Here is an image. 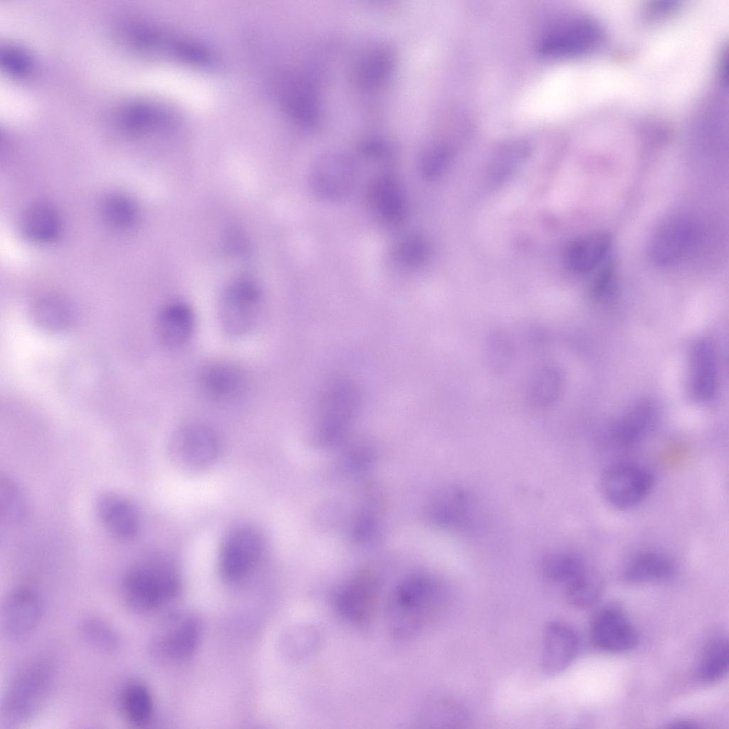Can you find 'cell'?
I'll list each match as a JSON object with an SVG mask.
<instances>
[{"label": "cell", "instance_id": "38", "mask_svg": "<svg viewBox=\"0 0 729 729\" xmlns=\"http://www.w3.org/2000/svg\"><path fill=\"white\" fill-rule=\"evenodd\" d=\"M450 153L443 145L432 144L426 147L419 158V170L426 179L439 178L445 171L449 162Z\"/></svg>", "mask_w": 729, "mask_h": 729}, {"label": "cell", "instance_id": "4", "mask_svg": "<svg viewBox=\"0 0 729 729\" xmlns=\"http://www.w3.org/2000/svg\"><path fill=\"white\" fill-rule=\"evenodd\" d=\"M201 631V622L195 615L183 612L169 614L151 638L150 654L165 664L187 661L198 648Z\"/></svg>", "mask_w": 729, "mask_h": 729}, {"label": "cell", "instance_id": "13", "mask_svg": "<svg viewBox=\"0 0 729 729\" xmlns=\"http://www.w3.org/2000/svg\"><path fill=\"white\" fill-rule=\"evenodd\" d=\"M696 236V228L690 218L673 216L664 221L653 236L651 257L657 265L675 264L689 252Z\"/></svg>", "mask_w": 729, "mask_h": 729}, {"label": "cell", "instance_id": "1", "mask_svg": "<svg viewBox=\"0 0 729 729\" xmlns=\"http://www.w3.org/2000/svg\"><path fill=\"white\" fill-rule=\"evenodd\" d=\"M180 589L178 571L163 560L145 561L132 566L124 574L120 585L124 604L138 614L161 609L179 595Z\"/></svg>", "mask_w": 729, "mask_h": 729}, {"label": "cell", "instance_id": "2", "mask_svg": "<svg viewBox=\"0 0 729 729\" xmlns=\"http://www.w3.org/2000/svg\"><path fill=\"white\" fill-rule=\"evenodd\" d=\"M436 582L424 575H414L394 589L387 607L390 631L397 638L420 632L435 614L441 601Z\"/></svg>", "mask_w": 729, "mask_h": 729}, {"label": "cell", "instance_id": "21", "mask_svg": "<svg viewBox=\"0 0 729 729\" xmlns=\"http://www.w3.org/2000/svg\"><path fill=\"white\" fill-rule=\"evenodd\" d=\"M357 395L347 383L332 385L327 391L320 413V433L322 439H333L340 435L356 411Z\"/></svg>", "mask_w": 729, "mask_h": 729}, {"label": "cell", "instance_id": "28", "mask_svg": "<svg viewBox=\"0 0 729 729\" xmlns=\"http://www.w3.org/2000/svg\"><path fill=\"white\" fill-rule=\"evenodd\" d=\"M656 410L649 402L633 406L615 424L612 437L622 446H629L641 441L653 429L656 421Z\"/></svg>", "mask_w": 729, "mask_h": 729}, {"label": "cell", "instance_id": "24", "mask_svg": "<svg viewBox=\"0 0 729 729\" xmlns=\"http://www.w3.org/2000/svg\"><path fill=\"white\" fill-rule=\"evenodd\" d=\"M195 316L185 303L174 302L165 305L156 319L157 336L163 345L178 347L185 344L192 335Z\"/></svg>", "mask_w": 729, "mask_h": 729}, {"label": "cell", "instance_id": "10", "mask_svg": "<svg viewBox=\"0 0 729 729\" xmlns=\"http://www.w3.org/2000/svg\"><path fill=\"white\" fill-rule=\"evenodd\" d=\"M589 636L595 647L612 654L627 651L638 641L634 626L617 604H606L594 612L589 622Z\"/></svg>", "mask_w": 729, "mask_h": 729}, {"label": "cell", "instance_id": "33", "mask_svg": "<svg viewBox=\"0 0 729 729\" xmlns=\"http://www.w3.org/2000/svg\"><path fill=\"white\" fill-rule=\"evenodd\" d=\"M31 318L34 324L49 331L66 328L72 320L68 306L59 299L46 298L38 300L31 308Z\"/></svg>", "mask_w": 729, "mask_h": 729}, {"label": "cell", "instance_id": "35", "mask_svg": "<svg viewBox=\"0 0 729 729\" xmlns=\"http://www.w3.org/2000/svg\"><path fill=\"white\" fill-rule=\"evenodd\" d=\"M429 246L422 236L409 234L399 239L394 245L392 257L396 264L407 269L423 265L429 257Z\"/></svg>", "mask_w": 729, "mask_h": 729}, {"label": "cell", "instance_id": "16", "mask_svg": "<svg viewBox=\"0 0 729 729\" xmlns=\"http://www.w3.org/2000/svg\"><path fill=\"white\" fill-rule=\"evenodd\" d=\"M579 640L576 631L561 622H550L543 631L542 668L549 676L565 671L577 654Z\"/></svg>", "mask_w": 729, "mask_h": 729}, {"label": "cell", "instance_id": "17", "mask_svg": "<svg viewBox=\"0 0 729 729\" xmlns=\"http://www.w3.org/2000/svg\"><path fill=\"white\" fill-rule=\"evenodd\" d=\"M281 100L290 117L299 125L313 129L322 117V107L317 90L307 79L289 76L285 79Z\"/></svg>", "mask_w": 729, "mask_h": 729}, {"label": "cell", "instance_id": "19", "mask_svg": "<svg viewBox=\"0 0 729 729\" xmlns=\"http://www.w3.org/2000/svg\"><path fill=\"white\" fill-rule=\"evenodd\" d=\"M95 511L103 527L116 538L131 540L138 533L139 513L125 496L112 492L101 494L96 500Z\"/></svg>", "mask_w": 729, "mask_h": 729}, {"label": "cell", "instance_id": "29", "mask_svg": "<svg viewBox=\"0 0 729 729\" xmlns=\"http://www.w3.org/2000/svg\"><path fill=\"white\" fill-rule=\"evenodd\" d=\"M21 226L27 239L34 243H45L58 236L61 221L57 211L51 205L37 203L25 211Z\"/></svg>", "mask_w": 729, "mask_h": 729}, {"label": "cell", "instance_id": "22", "mask_svg": "<svg viewBox=\"0 0 729 729\" xmlns=\"http://www.w3.org/2000/svg\"><path fill=\"white\" fill-rule=\"evenodd\" d=\"M718 384V363L715 349L710 341L701 340L691 351L689 387L694 399L710 400Z\"/></svg>", "mask_w": 729, "mask_h": 729}, {"label": "cell", "instance_id": "39", "mask_svg": "<svg viewBox=\"0 0 729 729\" xmlns=\"http://www.w3.org/2000/svg\"><path fill=\"white\" fill-rule=\"evenodd\" d=\"M361 155L372 162L387 164L392 159L390 145L380 139H369L362 143L360 147Z\"/></svg>", "mask_w": 729, "mask_h": 729}, {"label": "cell", "instance_id": "31", "mask_svg": "<svg viewBox=\"0 0 729 729\" xmlns=\"http://www.w3.org/2000/svg\"><path fill=\"white\" fill-rule=\"evenodd\" d=\"M729 665L728 641L718 638L704 649L696 670L697 679L704 684L719 682L726 675Z\"/></svg>", "mask_w": 729, "mask_h": 729}, {"label": "cell", "instance_id": "37", "mask_svg": "<svg viewBox=\"0 0 729 729\" xmlns=\"http://www.w3.org/2000/svg\"><path fill=\"white\" fill-rule=\"evenodd\" d=\"M26 500L21 488L12 481H1V515L6 522L19 523L26 514Z\"/></svg>", "mask_w": 729, "mask_h": 729}, {"label": "cell", "instance_id": "32", "mask_svg": "<svg viewBox=\"0 0 729 729\" xmlns=\"http://www.w3.org/2000/svg\"><path fill=\"white\" fill-rule=\"evenodd\" d=\"M601 575L589 567L573 582L565 587V597L573 607L579 609L594 605L603 591Z\"/></svg>", "mask_w": 729, "mask_h": 729}, {"label": "cell", "instance_id": "14", "mask_svg": "<svg viewBox=\"0 0 729 729\" xmlns=\"http://www.w3.org/2000/svg\"><path fill=\"white\" fill-rule=\"evenodd\" d=\"M198 387L204 397L220 404L232 403L244 394L246 373L238 366L215 362L204 366L197 377Z\"/></svg>", "mask_w": 729, "mask_h": 729}, {"label": "cell", "instance_id": "5", "mask_svg": "<svg viewBox=\"0 0 729 729\" xmlns=\"http://www.w3.org/2000/svg\"><path fill=\"white\" fill-rule=\"evenodd\" d=\"M219 453V441L211 428L199 424L185 425L169 439L168 455L174 466L196 473L208 468Z\"/></svg>", "mask_w": 729, "mask_h": 729}, {"label": "cell", "instance_id": "20", "mask_svg": "<svg viewBox=\"0 0 729 729\" xmlns=\"http://www.w3.org/2000/svg\"><path fill=\"white\" fill-rule=\"evenodd\" d=\"M396 60V53L391 46L377 43L371 46L361 53L354 63V83L365 91L380 88L390 79Z\"/></svg>", "mask_w": 729, "mask_h": 729}, {"label": "cell", "instance_id": "12", "mask_svg": "<svg viewBox=\"0 0 729 729\" xmlns=\"http://www.w3.org/2000/svg\"><path fill=\"white\" fill-rule=\"evenodd\" d=\"M261 291L251 281L241 280L226 291L219 308V323L225 333L240 337L255 325L259 313Z\"/></svg>", "mask_w": 729, "mask_h": 729}, {"label": "cell", "instance_id": "7", "mask_svg": "<svg viewBox=\"0 0 729 729\" xmlns=\"http://www.w3.org/2000/svg\"><path fill=\"white\" fill-rule=\"evenodd\" d=\"M654 476L645 468L632 463H619L608 468L601 480L605 499L619 509L635 507L648 495Z\"/></svg>", "mask_w": 729, "mask_h": 729}, {"label": "cell", "instance_id": "25", "mask_svg": "<svg viewBox=\"0 0 729 729\" xmlns=\"http://www.w3.org/2000/svg\"><path fill=\"white\" fill-rule=\"evenodd\" d=\"M610 246L611 238L607 233L603 231L575 238L567 244L565 250V264L574 273H588L603 261Z\"/></svg>", "mask_w": 729, "mask_h": 729}, {"label": "cell", "instance_id": "11", "mask_svg": "<svg viewBox=\"0 0 729 729\" xmlns=\"http://www.w3.org/2000/svg\"><path fill=\"white\" fill-rule=\"evenodd\" d=\"M599 26L586 19H571L549 27L541 36L539 50L548 56H570L591 50L601 41Z\"/></svg>", "mask_w": 729, "mask_h": 729}, {"label": "cell", "instance_id": "6", "mask_svg": "<svg viewBox=\"0 0 729 729\" xmlns=\"http://www.w3.org/2000/svg\"><path fill=\"white\" fill-rule=\"evenodd\" d=\"M356 164L340 151L325 152L316 160L310 173V186L320 199L339 202L352 192L356 183Z\"/></svg>", "mask_w": 729, "mask_h": 729}, {"label": "cell", "instance_id": "26", "mask_svg": "<svg viewBox=\"0 0 729 729\" xmlns=\"http://www.w3.org/2000/svg\"><path fill=\"white\" fill-rule=\"evenodd\" d=\"M117 706L122 718L135 726L149 723L154 711L150 688L143 682L135 679L126 681L120 688Z\"/></svg>", "mask_w": 729, "mask_h": 729}, {"label": "cell", "instance_id": "8", "mask_svg": "<svg viewBox=\"0 0 729 729\" xmlns=\"http://www.w3.org/2000/svg\"><path fill=\"white\" fill-rule=\"evenodd\" d=\"M263 542L255 529L241 526L231 530L224 539L219 555L221 576L228 582L244 578L261 556Z\"/></svg>", "mask_w": 729, "mask_h": 729}, {"label": "cell", "instance_id": "3", "mask_svg": "<svg viewBox=\"0 0 729 729\" xmlns=\"http://www.w3.org/2000/svg\"><path fill=\"white\" fill-rule=\"evenodd\" d=\"M55 681V669L44 659L23 666L9 684L1 707V722L9 727L24 723L44 706Z\"/></svg>", "mask_w": 729, "mask_h": 729}, {"label": "cell", "instance_id": "36", "mask_svg": "<svg viewBox=\"0 0 729 729\" xmlns=\"http://www.w3.org/2000/svg\"><path fill=\"white\" fill-rule=\"evenodd\" d=\"M100 208L103 219L115 229H129L137 219L135 203L123 194H112L105 196Z\"/></svg>", "mask_w": 729, "mask_h": 729}, {"label": "cell", "instance_id": "23", "mask_svg": "<svg viewBox=\"0 0 729 729\" xmlns=\"http://www.w3.org/2000/svg\"><path fill=\"white\" fill-rule=\"evenodd\" d=\"M434 515L436 520L445 527L469 530L474 527L478 518V503L466 491L450 488L437 501Z\"/></svg>", "mask_w": 729, "mask_h": 729}, {"label": "cell", "instance_id": "9", "mask_svg": "<svg viewBox=\"0 0 729 729\" xmlns=\"http://www.w3.org/2000/svg\"><path fill=\"white\" fill-rule=\"evenodd\" d=\"M43 609L42 599L34 589L20 587L11 590L1 607L2 634L13 641L27 639L38 626Z\"/></svg>", "mask_w": 729, "mask_h": 729}, {"label": "cell", "instance_id": "15", "mask_svg": "<svg viewBox=\"0 0 729 729\" xmlns=\"http://www.w3.org/2000/svg\"><path fill=\"white\" fill-rule=\"evenodd\" d=\"M367 191L370 206L382 223L395 226L403 222L407 214V200L396 177L382 173L371 182Z\"/></svg>", "mask_w": 729, "mask_h": 729}, {"label": "cell", "instance_id": "34", "mask_svg": "<svg viewBox=\"0 0 729 729\" xmlns=\"http://www.w3.org/2000/svg\"><path fill=\"white\" fill-rule=\"evenodd\" d=\"M78 632L85 643L99 651L113 652L119 647L120 641L117 631L101 619H84L79 624Z\"/></svg>", "mask_w": 729, "mask_h": 729}, {"label": "cell", "instance_id": "40", "mask_svg": "<svg viewBox=\"0 0 729 729\" xmlns=\"http://www.w3.org/2000/svg\"><path fill=\"white\" fill-rule=\"evenodd\" d=\"M699 727L698 723L691 720H677L671 723L669 725L671 728H696Z\"/></svg>", "mask_w": 729, "mask_h": 729}, {"label": "cell", "instance_id": "18", "mask_svg": "<svg viewBox=\"0 0 729 729\" xmlns=\"http://www.w3.org/2000/svg\"><path fill=\"white\" fill-rule=\"evenodd\" d=\"M378 583L370 574H362L344 586L335 598V606L342 618L355 624H362L371 615L378 593Z\"/></svg>", "mask_w": 729, "mask_h": 729}, {"label": "cell", "instance_id": "27", "mask_svg": "<svg viewBox=\"0 0 729 729\" xmlns=\"http://www.w3.org/2000/svg\"><path fill=\"white\" fill-rule=\"evenodd\" d=\"M675 565L667 555L652 551L633 555L622 570L623 579L631 583L663 581L675 572Z\"/></svg>", "mask_w": 729, "mask_h": 729}, {"label": "cell", "instance_id": "30", "mask_svg": "<svg viewBox=\"0 0 729 729\" xmlns=\"http://www.w3.org/2000/svg\"><path fill=\"white\" fill-rule=\"evenodd\" d=\"M587 568L579 555L568 552L549 553L542 557L540 564V571L545 579L563 584L565 587Z\"/></svg>", "mask_w": 729, "mask_h": 729}]
</instances>
